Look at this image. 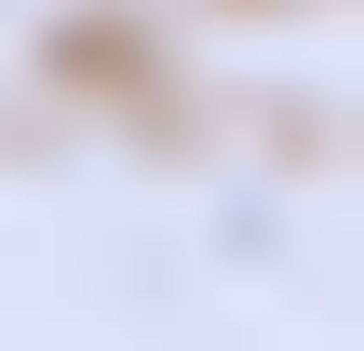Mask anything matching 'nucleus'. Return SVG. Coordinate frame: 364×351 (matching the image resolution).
Segmentation results:
<instances>
[]
</instances>
